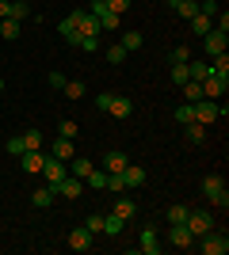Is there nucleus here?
Returning a JSON list of instances; mask_svg holds the SVG:
<instances>
[{"instance_id":"4","label":"nucleus","mask_w":229,"mask_h":255,"mask_svg":"<svg viewBox=\"0 0 229 255\" xmlns=\"http://www.w3.org/2000/svg\"><path fill=\"white\" fill-rule=\"evenodd\" d=\"M54 194H61V198H69V202H76L80 198V191H84V179H76V175H65V179H57V183H46Z\"/></svg>"},{"instance_id":"1","label":"nucleus","mask_w":229,"mask_h":255,"mask_svg":"<svg viewBox=\"0 0 229 255\" xmlns=\"http://www.w3.org/2000/svg\"><path fill=\"white\" fill-rule=\"evenodd\" d=\"M191 115H195L199 126H210V122L226 118V103H218V99H199V103H191Z\"/></svg>"},{"instance_id":"21","label":"nucleus","mask_w":229,"mask_h":255,"mask_svg":"<svg viewBox=\"0 0 229 255\" xmlns=\"http://www.w3.org/2000/svg\"><path fill=\"white\" fill-rule=\"evenodd\" d=\"M180 92H184V103H199V99H203V84H199V80H184Z\"/></svg>"},{"instance_id":"37","label":"nucleus","mask_w":229,"mask_h":255,"mask_svg":"<svg viewBox=\"0 0 229 255\" xmlns=\"http://www.w3.org/2000/svg\"><path fill=\"white\" fill-rule=\"evenodd\" d=\"M199 15L214 19V15H218V0H199Z\"/></svg>"},{"instance_id":"31","label":"nucleus","mask_w":229,"mask_h":255,"mask_svg":"<svg viewBox=\"0 0 229 255\" xmlns=\"http://www.w3.org/2000/svg\"><path fill=\"white\" fill-rule=\"evenodd\" d=\"M23 137V149L31 152V149H42V133H38V129H27V133H19Z\"/></svg>"},{"instance_id":"47","label":"nucleus","mask_w":229,"mask_h":255,"mask_svg":"<svg viewBox=\"0 0 229 255\" xmlns=\"http://www.w3.org/2000/svg\"><path fill=\"white\" fill-rule=\"evenodd\" d=\"M0 92H4V80H0Z\"/></svg>"},{"instance_id":"5","label":"nucleus","mask_w":229,"mask_h":255,"mask_svg":"<svg viewBox=\"0 0 229 255\" xmlns=\"http://www.w3.org/2000/svg\"><path fill=\"white\" fill-rule=\"evenodd\" d=\"M187 229H191V236H203V233H210V229H214V213H207V210H187Z\"/></svg>"},{"instance_id":"33","label":"nucleus","mask_w":229,"mask_h":255,"mask_svg":"<svg viewBox=\"0 0 229 255\" xmlns=\"http://www.w3.org/2000/svg\"><path fill=\"white\" fill-rule=\"evenodd\" d=\"M61 92H65L69 99H84V92H88V88L80 84V80H65V88H61Z\"/></svg>"},{"instance_id":"25","label":"nucleus","mask_w":229,"mask_h":255,"mask_svg":"<svg viewBox=\"0 0 229 255\" xmlns=\"http://www.w3.org/2000/svg\"><path fill=\"white\" fill-rule=\"evenodd\" d=\"M111 213H115V217H122V221H130L134 213H138V206H134L130 198H119V202H115V210H111Z\"/></svg>"},{"instance_id":"44","label":"nucleus","mask_w":229,"mask_h":255,"mask_svg":"<svg viewBox=\"0 0 229 255\" xmlns=\"http://www.w3.org/2000/svg\"><path fill=\"white\" fill-rule=\"evenodd\" d=\"M8 152L11 156H23V152H27L23 149V137H8Z\"/></svg>"},{"instance_id":"14","label":"nucleus","mask_w":229,"mask_h":255,"mask_svg":"<svg viewBox=\"0 0 229 255\" xmlns=\"http://www.w3.org/2000/svg\"><path fill=\"white\" fill-rule=\"evenodd\" d=\"M122 183H126V191L130 187H145V168L142 164H126L122 168Z\"/></svg>"},{"instance_id":"41","label":"nucleus","mask_w":229,"mask_h":255,"mask_svg":"<svg viewBox=\"0 0 229 255\" xmlns=\"http://www.w3.org/2000/svg\"><path fill=\"white\" fill-rule=\"evenodd\" d=\"M168 61H191V46H176Z\"/></svg>"},{"instance_id":"7","label":"nucleus","mask_w":229,"mask_h":255,"mask_svg":"<svg viewBox=\"0 0 229 255\" xmlns=\"http://www.w3.org/2000/svg\"><path fill=\"white\" fill-rule=\"evenodd\" d=\"M199 84H203V99H222L229 92V76H214L210 73L207 80H199Z\"/></svg>"},{"instance_id":"26","label":"nucleus","mask_w":229,"mask_h":255,"mask_svg":"<svg viewBox=\"0 0 229 255\" xmlns=\"http://www.w3.org/2000/svg\"><path fill=\"white\" fill-rule=\"evenodd\" d=\"M27 15H34L31 11V4H27V0H11V11H8V19H27Z\"/></svg>"},{"instance_id":"15","label":"nucleus","mask_w":229,"mask_h":255,"mask_svg":"<svg viewBox=\"0 0 229 255\" xmlns=\"http://www.w3.org/2000/svg\"><path fill=\"white\" fill-rule=\"evenodd\" d=\"M69 248H73V252H88V248H92V233H88V229H73V233H69Z\"/></svg>"},{"instance_id":"46","label":"nucleus","mask_w":229,"mask_h":255,"mask_svg":"<svg viewBox=\"0 0 229 255\" xmlns=\"http://www.w3.org/2000/svg\"><path fill=\"white\" fill-rule=\"evenodd\" d=\"M8 11H11V0H0V19H8Z\"/></svg>"},{"instance_id":"24","label":"nucleus","mask_w":229,"mask_h":255,"mask_svg":"<svg viewBox=\"0 0 229 255\" xmlns=\"http://www.w3.org/2000/svg\"><path fill=\"white\" fill-rule=\"evenodd\" d=\"M184 133H187V141H191V145H203V141H207V126H199V122H187Z\"/></svg>"},{"instance_id":"49","label":"nucleus","mask_w":229,"mask_h":255,"mask_svg":"<svg viewBox=\"0 0 229 255\" xmlns=\"http://www.w3.org/2000/svg\"><path fill=\"white\" fill-rule=\"evenodd\" d=\"M164 4H168V0H164Z\"/></svg>"},{"instance_id":"34","label":"nucleus","mask_w":229,"mask_h":255,"mask_svg":"<svg viewBox=\"0 0 229 255\" xmlns=\"http://www.w3.org/2000/svg\"><path fill=\"white\" fill-rule=\"evenodd\" d=\"M168 76H172V84L180 88L187 80V61H172V73H168Z\"/></svg>"},{"instance_id":"8","label":"nucleus","mask_w":229,"mask_h":255,"mask_svg":"<svg viewBox=\"0 0 229 255\" xmlns=\"http://www.w3.org/2000/svg\"><path fill=\"white\" fill-rule=\"evenodd\" d=\"M92 15L99 19V31H115V27H119V19H122V15H115L103 0H96V4H92Z\"/></svg>"},{"instance_id":"28","label":"nucleus","mask_w":229,"mask_h":255,"mask_svg":"<svg viewBox=\"0 0 229 255\" xmlns=\"http://www.w3.org/2000/svg\"><path fill=\"white\" fill-rule=\"evenodd\" d=\"M142 252H145V255H157V252H161V244H157V233H153V229H142Z\"/></svg>"},{"instance_id":"18","label":"nucleus","mask_w":229,"mask_h":255,"mask_svg":"<svg viewBox=\"0 0 229 255\" xmlns=\"http://www.w3.org/2000/svg\"><path fill=\"white\" fill-rule=\"evenodd\" d=\"M50 156H57V160H65V164H69V160L76 156V152H73V141H69V137H57L54 149H50Z\"/></svg>"},{"instance_id":"36","label":"nucleus","mask_w":229,"mask_h":255,"mask_svg":"<svg viewBox=\"0 0 229 255\" xmlns=\"http://www.w3.org/2000/svg\"><path fill=\"white\" fill-rule=\"evenodd\" d=\"M84 229H88V233H92V236H96V233H103V213H88Z\"/></svg>"},{"instance_id":"42","label":"nucleus","mask_w":229,"mask_h":255,"mask_svg":"<svg viewBox=\"0 0 229 255\" xmlns=\"http://www.w3.org/2000/svg\"><path fill=\"white\" fill-rule=\"evenodd\" d=\"M57 133L73 141V137H76V122H73V118H69V122H61V126H57Z\"/></svg>"},{"instance_id":"39","label":"nucleus","mask_w":229,"mask_h":255,"mask_svg":"<svg viewBox=\"0 0 229 255\" xmlns=\"http://www.w3.org/2000/svg\"><path fill=\"white\" fill-rule=\"evenodd\" d=\"M176 122H195V115H191V103H184V107H176Z\"/></svg>"},{"instance_id":"16","label":"nucleus","mask_w":229,"mask_h":255,"mask_svg":"<svg viewBox=\"0 0 229 255\" xmlns=\"http://www.w3.org/2000/svg\"><path fill=\"white\" fill-rule=\"evenodd\" d=\"M19 34H23V23L19 19H0V38H4V42H15Z\"/></svg>"},{"instance_id":"23","label":"nucleus","mask_w":229,"mask_h":255,"mask_svg":"<svg viewBox=\"0 0 229 255\" xmlns=\"http://www.w3.org/2000/svg\"><path fill=\"white\" fill-rule=\"evenodd\" d=\"M84 183H88V187H96V191H107V171H103V168H92L84 175Z\"/></svg>"},{"instance_id":"30","label":"nucleus","mask_w":229,"mask_h":255,"mask_svg":"<svg viewBox=\"0 0 229 255\" xmlns=\"http://www.w3.org/2000/svg\"><path fill=\"white\" fill-rule=\"evenodd\" d=\"M164 217H168V225H180V221H187V206H168V210H164Z\"/></svg>"},{"instance_id":"19","label":"nucleus","mask_w":229,"mask_h":255,"mask_svg":"<svg viewBox=\"0 0 229 255\" xmlns=\"http://www.w3.org/2000/svg\"><path fill=\"white\" fill-rule=\"evenodd\" d=\"M92 168H96V164H92L88 156H73V160H69V175H76V179H84Z\"/></svg>"},{"instance_id":"9","label":"nucleus","mask_w":229,"mask_h":255,"mask_svg":"<svg viewBox=\"0 0 229 255\" xmlns=\"http://www.w3.org/2000/svg\"><path fill=\"white\" fill-rule=\"evenodd\" d=\"M46 183H57V179H65L69 175V168H65V160H57V156H46V164H42V171H38Z\"/></svg>"},{"instance_id":"2","label":"nucleus","mask_w":229,"mask_h":255,"mask_svg":"<svg viewBox=\"0 0 229 255\" xmlns=\"http://www.w3.org/2000/svg\"><path fill=\"white\" fill-rule=\"evenodd\" d=\"M203 194H207L210 206H222V210L229 206V191H226V179H222V175H207V179H203Z\"/></svg>"},{"instance_id":"27","label":"nucleus","mask_w":229,"mask_h":255,"mask_svg":"<svg viewBox=\"0 0 229 255\" xmlns=\"http://www.w3.org/2000/svg\"><path fill=\"white\" fill-rule=\"evenodd\" d=\"M172 8L180 11V15H184V19H195V15H199V0H176Z\"/></svg>"},{"instance_id":"48","label":"nucleus","mask_w":229,"mask_h":255,"mask_svg":"<svg viewBox=\"0 0 229 255\" xmlns=\"http://www.w3.org/2000/svg\"><path fill=\"white\" fill-rule=\"evenodd\" d=\"M168 4H176V0H168Z\"/></svg>"},{"instance_id":"43","label":"nucleus","mask_w":229,"mask_h":255,"mask_svg":"<svg viewBox=\"0 0 229 255\" xmlns=\"http://www.w3.org/2000/svg\"><path fill=\"white\" fill-rule=\"evenodd\" d=\"M111 99H115V92H99V96H96V111H107Z\"/></svg>"},{"instance_id":"10","label":"nucleus","mask_w":229,"mask_h":255,"mask_svg":"<svg viewBox=\"0 0 229 255\" xmlns=\"http://www.w3.org/2000/svg\"><path fill=\"white\" fill-rule=\"evenodd\" d=\"M168 244H176V248H195V236H191V229L180 221V225H168Z\"/></svg>"},{"instance_id":"13","label":"nucleus","mask_w":229,"mask_h":255,"mask_svg":"<svg viewBox=\"0 0 229 255\" xmlns=\"http://www.w3.org/2000/svg\"><path fill=\"white\" fill-rule=\"evenodd\" d=\"M76 15V31L80 34H92V38H99V19L92 15V11H73Z\"/></svg>"},{"instance_id":"6","label":"nucleus","mask_w":229,"mask_h":255,"mask_svg":"<svg viewBox=\"0 0 229 255\" xmlns=\"http://www.w3.org/2000/svg\"><path fill=\"white\" fill-rule=\"evenodd\" d=\"M203 46H207V57H218V53L229 50V31H218V27H210L203 34Z\"/></svg>"},{"instance_id":"22","label":"nucleus","mask_w":229,"mask_h":255,"mask_svg":"<svg viewBox=\"0 0 229 255\" xmlns=\"http://www.w3.org/2000/svg\"><path fill=\"white\" fill-rule=\"evenodd\" d=\"M119 46H122L126 53H134V50H142V46H145V38H142V31H126Z\"/></svg>"},{"instance_id":"17","label":"nucleus","mask_w":229,"mask_h":255,"mask_svg":"<svg viewBox=\"0 0 229 255\" xmlns=\"http://www.w3.org/2000/svg\"><path fill=\"white\" fill-rule=\"evenodd\" d=\"M126 164H130V160H126V152H107V156H103V171H107V175L122 171Z\"/></svg>"},{"instance_id":"29","label":"nucleus","mask_w":229,"mask_h":255,"mask_svg":"<svg viewBox=\"0 0 229 255\" xmlns=\"http://www.w3.org/2000/svg\"><path fill=\"white\" fill-rule=\"evenodd\" d=\"M54 198H57V194H54V191H50V187H38V191H34V194H31V202H34V206H38V210H46V206L54 202Z\"/></svg>"},{"instance_id":"20","label":"nucleus","mask_w":229,"mask_h":255,"mask_svg":"<svg viewBox=\"0 0 229 255\" xmlns=\"http://www.w3.org/2000/svg\"><path fill=\"white\" fill-rule=\"evenodd\" d=\"M107 111H111V115H115V118H130L134 103H130V99H126V96H115V99H111V107H107Z\"/></svg>"},{"instance_id":"12","label":"nucleus","mask_w":229,"mask_h":255,"mask_svg":"<svg viewBox=\"0 0 229 255\" xmlns=\"http://www.w3.org/2000/svg\"><path fill=\"white\" fill-rule=\"evenodd\" d=\"M19 164H23V171H27V175H38V171H42V164H46V152H42V149H31V152H23V156H19Z\"/></svg>"},{"instance_id":"40","label":"nucleus","mask_w":229,"mask_h":255,"mask_svg":"<svg viewBox=\"0 0 229 255\" xmlns=\"http://www.w3.org/2000/svg\"><path fill=\"white\" fill-rule=\"evenodd\" d=\"M76 50H84V53H96V50H99V38H92V34H84V38H80V46H76Z\"/></svg>"},{"instance_id":"11","label":"nucleus","mask_w":229,"mask_h":255,"mask_svg":"<svg viewBox=\"0 0 229 255\" xmlns=\"http://www.w3.org/2000/svg\"><path fill=\"white\" fill-rule=\"evenodd\" d=\"M57 31H61V38H65L69 46H80V38H84V34L76 31V15H73V11H69L61 23H57Z\"/></svg>"},{"instance_id":"45","label":"nucleus","mask_w":229,"mask_h":255,"mask_svg":"<svg viewBox=\"0 0 229 255\" xmlns=\"http://www.w3.org/2000/svg\"><path fill=\"white\" fill-rule=\"evenodd\" d=\"M103 4H107V8L115 11V15H122V11L130 8V0H103Z\"/></svg>"},{"instance_id":"38","label":"nucleus","mask_w":229,"mask_h":255,"mask_svg":"<svg viewBox=\"0 0 229 255\" xmlns=\"http://www.w3.org/2000/svg\"><path fill=\"white\" fill-rule=\"evenodd\" d=\"M126 57H130V53L122 50V46H111V50H107V61H111V65H122Z\"/></svg>"},{"instance_id":"35","label":"nucleus","mask_w":229,"mask_h":255,"mask_svg":"<svg viewBox=\"0 0 229 255\" xmlns=\"http://www.w3.org/2000/svg\"><path fill=\"white\" fill-rule=\"evenodd\" d=\"M210 27H214V19H207V15H195V19H191V31H195L199 38H203V34H207Z\"/></svg>"},{"instance_id":"32","label":"nucleus","mask_w":229,"mask_h":255,"mask_svg":"<svg viewBox=\"0 0 229 255\" xmlns=\"http://www.w3.org/2000/svg\"><path fill=\"white\" fill-rule=\"evenodd\" d=\"M122 225H126V221L111 213V217H103V233H107V236H119V233H122Z\"/></svg>"},{"instance_id":"3","label":"nucleus","mask_w":229,"mask_h":255,"mask_svg":"<svg viewBox=\"0 0 229 255\" xmlns=\"http://www.w3.org/2000/svg\"><path fill=\"white\" fill-rule=\"evenodd\" d=\"M199 240H203V244H199L203 255H226L229 252V236L226 233H214V229H210V233H203Z\"/></svg>"}]
</instances>
